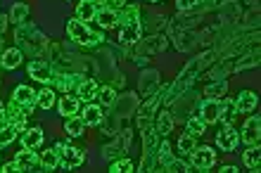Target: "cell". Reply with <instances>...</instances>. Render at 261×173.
Here are the masks:
<instances>
[{
	"label": "cell",
	"instance_id": "cb8c5ba5",
	"mask_svg": "<svg viewBox=\"0 0 261 173\" xmlns=\"http://www.w3.org/2000/svg\"><path fill=\"white\" fill-rule=\"evenodd\" d=\"M259 161H261V150L259 145H252V147H245L242 152V164L249 168V171H259Z\"/></svg>",
	"mask_w": 261,
	"mask_h": 173
},
{
	"label": "cell",
	"instance_id": "ab89813d",
	"mask_svg": "<svg viewBox=\"0 0 261 173\" xmlns=\"http://www.w3.org/2000/svg\"><path fill=\"white\" fill-rule=\"evenodd\" d=\"M166 171H190V166H188L186 161H180V159H173L169 166H166Z\"/></svg>",
	"mask_w": 261,
	"mask_h": 173
},
{
	"label": "cell",
	"instance_id": "9a60e30c",
	"mask_svg": "<svg viewBox=\"0 0 261 173\" xmlns=\"http://www.w3.org/2000/svg\"><path fill=\"white\" fill-rule=\"evenodd\" d=\"M256 102H259V97H256L254 90H242L238 100L233 102L235 114H252L256 109Z\"/></svg>",
	"mask_w": 261,
	"mask_h": 173
},
{
	"label": "cell",
	"instance_id": "8fae6325",
	"mask_svg": "<svg viewBox=\"0 0 261 173\" xmlns=\"http://www.w3.org/2000/svg\"><path fill=\"white\" fill-rule=\"evenodd\" d=\"M57 157H60V168H67V171H69V168L81 166L83 159H86V152H83V150H79V147H71L67 142V147H64Z\"/></svg>",
	"mask_w": 261,
	"mask_h": 173
},
{
	"label": "cell",
	"instance_id": "d4e9b609",
	"mask_svg": "<svg viewBox=\"0 0 261 173\" xmlns=\"http://www.w3.org/2000/svg\"><path fill=\"white\" fill-rule=\"evenodd\" d=\"M79 81H81V78L76 76V74H55V76H53V85H55L57 90H62V93H69L71 88H76Z\"/></svg>",
	"mask_w": 261,
	"mask_h": 173
},
{
	"label": "cell",
	"instance_id": "d590c367",
	"mask_svg": "<svg viewBox=\"0 0 261 173\" xmlns=\"http://www.w3.org/2000/svg\"><path fill=\"white\" fill-rule=\"evenodd\" d=\"M195 147H197V135H190V133H183V135H180L178 138V152L180 154H190L195 150Z\"/></svg>",
	"mask_w": 261,
	"mask_h": 173
},
{
	"label": "cell",
	"instance_id": "4fadbf2b",
	"mask_svg": "<svg viewBox=\"0 0 261 173\" xmlns=\"http://www.w3.org/2000/svg\"><path fill=\"white\" fill-rule=\"evenodd\" d=\"M12 100L17 104H21L27 111H31L36 107V100H38V93H36L31 85H17L12 93Z\"/></svg>",
	"mask_w": 261,
	"mask_h": 173
},
{
	"label": "cell",
	"instance_id": "f35d334b",
	"mask_svg": "<svg viewBox=\"0 0 261 173\" xmlns=\"http://www.w3.org/2000/svg\"><path fill=\"white\" fill-rule=\"evenodd\" d=\"M235 117V107L230 100H223V111H221V119L219 121H223V124H230V119Z\"/></svg>",
	"mask_w": 261,
	"mask_h": 173
},
{
	"label": "cell",
	"instance_id": "8d00e7d4",
	"mask_svg": "<svg viewBox=\"0 0 261 173\" xmlns=\"http://www.w3.org/2000/svg\"><path fill=\"white\" fill-rule=\"evenodd\" d=\"M41 166L45 168V171H55V168H60V157H57L55 150H45V152L41 154Z\"/></svg>",
	"mask_w": 261,
	"mask_h": 173
},
{
	"label": "cell",
	"instance_id": "e575fe53",
	"mask_svg": "<svg viewBox=\"0 0 261 173\" xmlns=\"http://www.w3.org/2000/svg\"><path fill=\"white\" fill-rule=\"evenodd\" d=\"M17 135H19L17 124H5L3 128H0V147H7L14 138H17Z\"/></svg>",
	"mask_w": 261,
	"mask_h": 173
},
{
	"label": "cell",
	"instance_id": "6da1fadb",
	"mask_svg": "<svg viewBox=\"0 0 261 173\" xmlns=\"http://www.w3.org/2000/svg\"><path fill=\"white\" fill-rule=\"evenodd\" d=\"M212 52H204V55H197L193 57L190 62L183 67V71H180L178 76H176V81H173L171 85H166V93H164V104H171L176 97H180L186 90L193 88V83L199 78V74H202V69H204L206 64L212 62Z\"/></svg>",
	"mask_w": 261,
	"mask_h": 173
},
{
	"label": "cell",
	"instance_id": "836d02e7",
	"mask_svg": "<svg viewBox=\"0 0 261 173\" xmlns=\"http://www.w3.org/2000/svg\"><path fill=\"white\" fill-rule=\"evenodd\" d=\"M206 131V124L202 121V117H188L186 119V133H190V135H202V133Z\"/></svg>",
	"mask_w": 261,
	"mask_h": 173
},
{
	"label": "cell",
	"instance_id": "b9f144b4",
	"mask_svg": "<svg viewBox=\"0 0 261 173\" xmlns=\"http://www.w3.org/2000/svg\"><path fill=\"white\" fill-rule=\"evenodd\" d=\"M105 5L112 7V10H121L126 5V0H105Z\"/></svg>",
	"mask_w": 261,
	"mask_h": 173
},
{
	"label": "cell",
	"instance_id": "f1b7e54d",
	"mask_svg": "<svg viewBox=\"0 0 261 173\" xmlns=\"http://www.w3.org/2000/svg\"><path fill=\"white\" fill-rule=\"evenodd\" d=\"M83 128H86V124H83L81 117H69L67 121H64V131H67L69 138H81Z\"/></svg>",
	"mask_w": 261,
	"mask_h": 173
},
{
	"label": "cell",
	"instance_id": "1f68e13d",
	"mask_svg": "<svg viewBox=\"0 0 261 173\" xmlns=\"http://www.w3.org/2000/svg\"><path fill=\"white\" fill-rule=\"evenodd\" d=\"M97 100H100V107H112L114 100H117L114 85H100V88H97Z\"/></svg>",
	"mask_w": 261,
	"mask_h": 173
},
{
	"label": "cell",
	"instance_id": "74e56055",
	"mask_svg": "<svg viewBox=\"0 0 261 173\" xmlns=\"http://www.w3.org/2000/svg\"><path fill=\"white\" fill-rule=\"evenodd\" d=\"M110 171H112V173H133V161L126 159V157L112 159V161H110Z\"/></svg>",
	"mask_w": 261,
	"mask_h": 173
},
{
	"label": "cell",
	"instance_id": "ffe728a7",
	"mask_svg": "<svg viewBox=\"0 0 261 173\" xmlns=\"http://www.w3.org/2000/svg\"><path fill=\"white\" fill-rule=\"evenodd\" d=\"M79 117L83 119V124H86V126H100V121L105 119V111H102V107H100V104L88 102L81 109V114H79Z\"/></svg>",
	"mask_w": 261,
	"mask_h": 173
},
{
	"label": "cell",
	"instance_id": "60d3db41",
	"mask_svg": "<svg viewBox=\"0 0 261 173\" xmlns=\"http://www.w3.org/2000/svg\"><path fill=\"white\" fill-rule=\"evenodd\" d=\"M14 171H21V168H19V164H17V161H7V164H5V166H3V173H14Z\"/></svg>",
	"mask_w": 261,
	"mask_h": 173
},
{
	"label": "cell",
	"instance_id": "5b68a950",
	"mask_svg": "<svg viewBox=\"0 0 261 173\" xmlns=\"http://www.w3.org/2000/svg\"><path fill=\"white\" fill-rule=\"evenodd\" d=\"M240 142H245V147H252V145H259L261 140V119L256 114L245 119V124H242L240 131Z\"/></svg>",
	"mask_w": 261,
	"mask_h": 173
},
{
	"label": "cell",
	"instance_id": "603a6c76",
	"mask_svg": "<svg viewBox=\"0 0 261 173\" xmlns=\"http://www.w3.org/2000/svg\"><path fill=\"white\" fill-rule=\"evenodd\" d=\"M21 62H24V52H21L19 48H10L3 52V57H0V64H3V69L12 71V69H19Z\"/></svg>",
	"mask_w": 261,
	"mask_h": 173
},
{
	"label": "cell",
	"instance_id": "5bb4252c",
	"mask_svg": "<svg viewBox=\"0 0 261 173\" xmlns=\"http://www.w3.org/2000/svg\"><path fill=\"white\" fill-rule=\"evenodd\" d=\"M81 109H83V102L79 100V95H64V97H60V102H57V111H60L64 119L79 117Z\"/></svg>",
	"mask_w": 261,
	"mask_h": 173
},
{
	"label": "cell",
	"instance_id": "4316f807",
	"mask_svg": "<svg viewBox=\"0 0 261 173\" xmlns=\"http://www.w3.org/2000/svg\"><path fill=\"white\" fill-rule=\"evenodd\" d=\"M173 159H176V157L171 154V142H169L166 138H162V142H159V150H157V164L162 168H166Z\"/></svg>",
	"mask_w": 261,
	"mask_h": 173
},
{
	"label": "cell",
	"instance_id": "7402d4cb",
	"mask_svg": "<svg viewBox=\"0 0 261 173\" xmlns=\"http://www.w3.org/2000/svg\"><path fill=\"white\" fill-rule=\"evenodd\" d=\"M173 126H176V119H173L171 109L162 111V114H157V121H154V131L162 135V138H169L173 131Z\"/></svg>",
	"mask_w": 261,
	"mask_h": 173
},
{
	"label": "cell",
	"instance_id": "e0dca14e",
	"mask_svg": "<svg viewBox=\"0 0 261 173\" xmlns=\"http://www.w3.org/2000/svg\"><path fill=\"white\" fill-rule=\"evenodd\" d=\"M14 161L19 164L21 171H36V168H43L41 166V157H38L34 150H24V147H21V152H17Z\"/></svg>",
	"mask_w": 261,
	"mask_h": 173
},
{
	"label": "cell",
	"instance_id": "7a4b0ae2",
	"mask_svg": "<svg viewBox=\"0 0 261 173\" xmlns=\"http://www.w3.org/2000/svg\"><path fill=\"white\" fill-rule=\"evenodd\" d=\"M14 41H17V48L21 52H29V55L38 57L43 50L48 48V41H45V36L34 26V24H19L17 31H14Z\"/></svg>",
	"mask_w": 261,
	"mask_h": 173
},
{
	"label": "cell",
	"instance_id": "30bf717a",
	"mask_svg": "<svg viewBox=\"0 0 261 173\" xmlns=\"http://www.w3.org/2000/svg\"><path fill=\"white\" fill-rule=\"evenodd\" d=\"M29 76L38 81L43 85H50L53 83V76H55V71L50 67L48 62H41V60H34V62H29Z\"/></svg>",
	"mask_w": 261,
	"mask_h": 173
},
{
	"label": "cell",
	"instance_id": "4dcf8cb0",
	"mask_svg": "<svg viewBox=\"0 0 261 173\" xmlns=\"http://www.w3.org/2000/svg\"><path fill=\"white\" fill-rule=\"evenodd\" d=\"M27 17H29V5L27 3H14L12 7H10V21L12 24H24L27 21Z\"/></svg>",
	"mask_w": 261,
	"mask_h": 173
},
{
	"label": "cell",
	"instance_id": "f546056e",
	"mask_svg": "<svg viewBox=\"0 0 261 173\" xmlns=\"http://www.w3.org/2000/svg\"><path fill=\"white\" fill-rule=\"evenodd\" d=\"M55 102H57V95H55V90H53V88H43L41 93H38V100H36V104H38L43 111L53 109V107H55Z\"/></svg>",
	"mask_w": 261,
	"mask_h": 173
},
{
	"label": "cell",
	"instance_id": "ee69618b",
	"mask_svg": "<svg viewBox=\"0 0 261 173\" xmlns=\"http://www.w3.org/2000/svg\"><path fill=\"white\" fill-rule=\"evenodd\" d=\"M150 3H159V0H150Z\"/></svg>",
	"mask_w": 261,
	"mask_h": 173
},
{
	"label": "cell",
	"instance_id": "8992f818",
	"mask_svg": "<svg viewBox=\"0 0 261 173\" xmlns=\"http://www.w3.org/2000/svg\"><path fill=\"white\" fill-rule=\"evenodd\" d=\"M188 157H190V166L197 168V171H209L216 164V152L209 145H202V147L197 145Z\"/></svg>",
	"mask_w": 261,
	"mask_h": 173
},
{
	"label": "cell",
	"instance_id": "d6986e66",
	"mask_svg": "<svg viewBox=\"0 0 261 173\" xmlns=\"http://www.w3.org/2000/svg\"><path fill=\"white\" fill-rule=\"evenodd\" d=\"M97 88L100 85L95 83V78H81L79 85H76V95H79L81 102H93L97 97Z\"/></svg>",
	"mask_w": 261,
	"mask_h": 173
},
{
	"label": "cell",
	"instance_id": "83f0119b",
	"mask_svg": "<svg viewBox=\"0 0 261 173\" xmlns=\"http://www.w3.org/2000/svg\"><path fill=\"white\" fill-rule=\"evenodd\" d=\"M204 95L209 100H223L228 95V83L226 81H212V83L204 88Z\"/></svg>",
	"mask_w": 261,
	"mask_h": 173
},
{
	"label": "cell",
	"instance_id": "484cf974",
	"mask_svg": "<svg viewBox=\"0 0 261 173\" xmlns=\"http://www.w3.org/2000/svg\"><path fill=\"white\" fill-rule=\"evenodd\" d=\"M176 7L180 12H202L212 7V0H176Z\"/></svg>",
	"mask_w": 261,
	"mask_h": 173
},
{
	"label": "cell",
	"instance_id": "44dd1931",
	"mask_svg": "<svg viewBox=\"0 0 261 173\" xmlns=\"http://www.w3.org/2000/svg\"><path fill=\"white\" fill-rule=\"evenodd\" d=\"M95 21L102 28H114L119 24V12L112 10V7H107V5H100L97 7V14H95Z\"/></svg>",
	"mask_w": 261,
	"mask_h": 173
},
{
	"label": "cell",
	"instance_id": "ac0fdd59",
	"mask_svg": "<svg viewBox=\"0 0 261 173\" xmlns=\"http://www.w3.org/2000/svg\"><path fill=\"white\" fill-rule=\"evenodd\" d=\"M97 3L95 0H79L76 3V19L79 21H83V24H88V21H93L95 19V14H97Z\"/></svg>",
	"mask_w": 261,
	"mask_h": 173
},
{
	"label": "cell",
	"instance_id": "7bdbcfd3",
	"mask_svg": "<svg viewBox=\"0 0 261 173\" xmlns=\"http://www.w3.org/2000/svg\"><path fill=\"white\" fill-rule=\"evenodd\" d=\"M238 171H240L238 166H228V164H226L223 168H221V173H238Z\"/></svg>",
	"mask_w": 261,
	"mask_h": 173
},
{
	"label": "cell",
	"instance_id": "277c9868",
	"mask_svg": "<svg viewBox=\"0 0 261 173\" xmlns=\"http://www.w3.org/2000/svg\"><path fill=\"white\" fill-rule=\"evenodd\" d=\"M67 36L71 38L74 43L83 45V48H97V45H102L105 36L102 34H95V31H90L88 24H83L74 17V19L67 21Z\"/></svg>",
	"mask_w": 261,
	"mask_h": 173
},
{
	"label": "cell",
	"instance_id": "d6a6232c",
	"mask_svg": "<svg viewBox=\"0 0 261 173\" xmlns=\"http://www.w3.org/2000/svg\"><path fill=\"white\" fill-rule=\"evenodd\" d=\"M256 64H259V50H254V52L247 55V57H240L238 64L233 67V74H240V71H245V69H252V67H256Z\"/></svg>",
	"mask_w": 261,
	"mask_h": 173
},
{
	"label": "cell",
	"instance_id": "52a82bcc",
	"mask_svg": "<svg viewBox=\"0 0 261 173\" xmlns=\"http://www.w3.org/2000/svg\"><path fill=\"white\" fill-rule=\"evenodd\" d=\"M240 145V133L235 131L230 124H226L216 133V147H219L221 152H235Z\"/></svg>",
	"mask_w": 261,
	"mask_h": 173
},
{
	"label": "cell",
	"instance_id": "3957f363",
	"mask_svg": "<svg viewBox=\"0 0 261 173\" xmlns=\"http://www.w3.org/2000/svg\"><path fill=\"white\" fill-rule=\"evenodd\" d=\"M140 135H143V161H140L138 171L145 173L157 166V150H159V142H162V135L154 131V124L140 128Z\"/></svg>",
	"mask_w": 261,
	"mask_h": 173
},
{
	"label": "cell",
	"instance_id": "2e32d148",
	"mask_svg": "<svg viewBox=\"0 0 261 173\" xmlns=\"http://www.w3.org/2000/svg\"><path fill=\"white\" fill-rule=\"evenodd\" d=\"M43 140H45V135H43V128L41 126H34V128H24L21 131V147L24 150H38V147L43 145Z\"/></svg>",
	"mask_w": 261,
	"mask_h": 173
},
{
	"label": "cell",
	"instance_id": "ba28073f",
	"mask_svg": "<svg viewBox=\"0 0 261 173\" xmlns=\"http://www.w3.org/2000/svg\"><path fill=\"white\" fill-rule=\"evenodd\" d=\"M226 100V97H223ZM223 100H209V97H204L202 102H199V117H202V121H204L206 126L209 124H216L221 119V111H223Z\"/></svg>",
	"mask_w": 261,
	"mask_h": 173
},
{
	"label": "cell",
	"instance_id": "9c48e42d",
	"mask_svg": "<svg viewBox=\"0 0 261 173\" xmlns=\"http://www.w3.org/2000/svg\"><path fill=\"white\" fill-rule=\"evenodd\" d=\"M140 36H143V24L140 21H128V24H119V43L121 45H136L140 43Z\"/></svg>",
	"mask_w": 261,
	"mask_h": 173
},
{
	"label": "cell",
	"instance_id": "7c38bea8",
	"mask_svg": "<svg viewBox=\"0 0 261 173\" xmlns=\"http://www.w3.org/2000/svg\"><path fill=\"white\" fill-rule=\"evenodd\" d=\"M159 88H162V85H159V71L143 69V74H140V88H138V95L150 97V95H154Z\"/></svg>",
	"mask_w": 261,
	"mask_h": 173
}]
</instances>
